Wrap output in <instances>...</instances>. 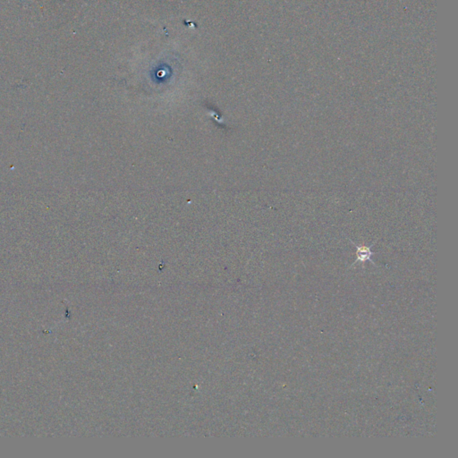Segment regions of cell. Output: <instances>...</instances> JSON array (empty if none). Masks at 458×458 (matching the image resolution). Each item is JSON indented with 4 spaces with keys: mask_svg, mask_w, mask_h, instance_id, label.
<instances>
[{
    "mask_svg": "<svg viewBox=\"0 0 458 458\" xmlns=\"http://www.w3.org/2000/svg\"><path fill=\"white\" fill-rule=\"evenodd\" d=\"M351 243H353L355 245V248H356V259H355V263H353L352 266H354L357 263H364L366 261H370V263L374 264L373 260H372V256L375 254V252L372 251L371 250V247L374 245V243H372L371 246H366V245H357L355 244L353 241L349 240Z\"/></svg>",
    "mask_w": 458,
    "mask_h": 458,
    "instance_id": "cell-1",
    "label": "cell"
}]
</instances>
